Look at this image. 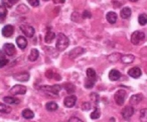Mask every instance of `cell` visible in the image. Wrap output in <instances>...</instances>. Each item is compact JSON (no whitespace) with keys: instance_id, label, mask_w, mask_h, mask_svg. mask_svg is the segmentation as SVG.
Here are the masks:
<instances>
[{"instance_id":"26","label":"cell","mask_w":147,"mask_h":122,"mask_svg":"<svg viewBox=\"0 0 147 122\" xmlns=\"http://www.w3.org/2000/svg\"><path fill=\"white\" fill-rule=\"evenodd\" d=\"M55 38V34L51 31H49V32L45 34V40L47 43H51V41Z\"/></svg>"},{"instance_id":"17","label":"cell","mask_w":147,"mask_h":122,"mask_svg":"<svg viewBox=\"0 0 147 122\" xmlns=\"http://www.w3.org/2000/svg\"><path fill=\"white\" fill-rule=\"evenodd\" d=\"M117 18H118V16H117L116 13L113 12V11L108 12V13H107V15H106L107 21H108L109 23H111V24H114V23L117 21Z\"/></svg>"},{"instance_id":"10","label":"cell","mask_w":147,"mask_h":122,"mask_svg":"<svg viewBox=\"0 0 147 122\" xmlns=\"http://www.w3.org/2000/svg\"><path fill=\"white\" fill-rule=\"evenodd\" d=\"M77 102V97L75 95H69L67 97L65 98V101H63V104H65V107L67 108H71L76 105Z\"/></svg>"},{"instance_id":"32","label":"cell","mask_w":147,"mask_h":122,"mask_svg":"<svg viewBox=\"0 0 147 122\" xmlns=\"http://www.w3.org/2000/svg\"><path fill=\"white\" fill-rule=\"evenodd\" d=\"M100 116H101V111L99 108H96V109L91 113V118H92V119H98Z\"/></svg>"},{"instance_id":"43","label":"cell","mask_w":147,"mask_h":122,"mask_svg":"<svg viewBox=\"0 0 147 122\" xmlns=\"http://www.w3.org/2000/svg\"><path fill=\"white\" fill-rule=\"evenodd\" d=\"M1 59H5V53L3 52V50L2 51L0 50V60Z\"/></svg>"},{"instance_id":"15","label":"cell","mask_w":147,"mask_h":122,"mask_svg":"<svg viewBox=\"0 0 147 122\" xmlns=\"http://www.w3.org/2000/svg\"><path fill=\"white\" fill-rule=\"evenodd\" d=\"M5 103L7 104H11V105H16V104H19L20 103V100L16 97H11V96H5L3 98Z\"/></svg>"},{"instance_id":"44","label":"cell","mask_w":147,"mask_h":122,"mask_svg":"<svg viewBox=\"0 0 147 122\" xmlns=\"http://www.w3.org/2000/svg\"><path fill=\"white\" fill-rule=\"evenodd\" d=\"M53 2L55 3H63V2H65V0H53Z\"/></svg>"},{"instance_id":"3","label":"cell","mask_w":147,"mask_h":122,"mask_svg":"<svg viewBox=\"0 0 147 122\" xmlns=\"http://www.w3.org/2000/svg\"><path fill=\"white\" fill-rule=\"evenodd\" d=\"M145 39V34L142 31H135L131 35V42L134 45H138Z\"/></svg>"},{"instance_id":"37","label":"cell","mask_w":147,"mask_h":122,"mask_svg":"<svg viewBox=\"0 0 147 122\" xmlns=\"http://www.w3.org/2000/svg\"><path fill=\"white\" fill-rule=\"evenodd\" d=\"M7 64H8V59H1L0 60V68L4 67V66H6Z\"/></svg>"},{"instance_id":"2","label":"cell","mask_w":147,"mask_h":122,"mask_svg":"<svg viewBox=\"0 0 147 122\" xmlns=\"http://www.w3.org/2000/svg\"><path fill=\"white\" fill-rule=\"evenodd\" d=\"M39 89L45 92H47V93H49V94H53V95H57V94L59 93V91H61V86L59 85V84H55V85H51V86L43 85V86H40Z\"/></svg>"},{"instance_id":"39","label":"cell","mask_w":147,"mask_h":122,"mask_svg":"<svg viewBox=\"0 0 147 122\" xmlns=\"http://www.w3.org/2000/svg\"><path fill=\"white\" fill-rule=\"evenodd\" d=\"M91 98H92L93 102H95V103H97V102H98V100H99V96H98V94H96V93L91 94Z\"/></svg>"},{"instance_id":"22","label":"cell","mask_w":147,"mask_h":122,"mask_svg":"<svg viewBox=\"0 0 147 122\" xmlns=\"http://www.w3.org/2000/svg\"><path fill=\"white\" fill-rule=\"evenodd\" d=\"M87 77H88V79H90L95 82L97 79L96 71H95L93 68H88V69H87Z\"/></svg>"},{"instance_id":"23","label":"cell","mask_w":147,"mask_h":122,"mask_svg":"<svg viewBox=\"0 0 147 122\" xmlns=\"http://www.w3.org/2000/svg\"><path fill=\"white\" fill-rule=\"evenodd\" d=\"M121 54L120 53H113V54H110L108 57H107V59H108V61H110V62H117L118 60H121Z\"/></svg>"},{"instance_id":"34","label":"cell","mask_w":147,"mask_h":122,"mask_svg":"<svg viewBox=\"0 0 147 122\" xmlns=\"http://www.w3.org/2000/svg\"><path fill=\"white\" fill-rule=\"evenodd\" d=\"M91 108H92V105H91V103H89V102H84V103L82 104V109L84 110V111H89V110H91Z\"/></svg>"},{"instance_id":"35","label":"cell","mask_w":147,"mask_h":122,"mask_svg":"<svg viewBox=\"0 0 147 122\" xmlns=\"http://www.w3.org/2000/svg\"><path fill=\"white\" fill-rule=\"evenodd\" d=\"M94 84H95L94 81H92V80H90V79H87L86 82H85V87L86 88H92L93 86H94Z\"/></svg>"},{"instance_id":"13","label":"cell","mask_w":147,"mask_h":122,"mask_svg":"<svg viewBox=\"0 0 147 122\" xmlns=\"http://www.w3.org/2000/svg\"><path fill=\"white\" fill-rule=\"evenodd\" d=\"M16 44H17V46L19 47L20 49H25L26 48V46H27V44H28V42H27V40H26V38H25L24 36H18L16 38Z\"/></svg>"},{"instance_id":"29","label":"cell","mask_w":147,"mask_h":122,"mask_svg":"<svg viewBox=\"0 0 147 122\" xmlns=\"http://www.w3.org/2000/svg\"><path fill=\"white\" fill-rule=\"evenodd\" d=\"M0 112L1 113H10L11 112V107L7 106L6 104H3V103H0Z\"/></svg>"},{"instance_id":"28","label":"cell","mask_w":147,"mask_h":122,"mask_svg":"<svg viewBox=\"0 0 147 122\" xmlns=\"http://www.w3.org/2000/svg\"><path fill=\"white\" fill-rule=\"evenodd\" d=\"M7 15V8L4 5H0V20L3 21Z\"/></svg>"},{"instance_id":"19","label":"cell","mask_w":147,"mask_h":122,"mask_svg":"<svg viewBox=\"0 0 147 122\" xmlns=\"http://www.w3.org/2000/svg\"><path fill=\"white\" fill-rule=\"evenodd\" d=\"M141 100H142V95L141 94H135V95L131 96L129 102H130L131 105H137Z\"/></svg>"},{"instance_id":"5","label":"cell","mask_w":147,"mask_h":122,"mask_svg":"<svg viewBox=\"0 0 147 122\" xmlns=\"http://www.w3.org/2000/svg\"><path fill=\"white\" fill-rule=\"evenodd\" d=\"M20 30H21V32L25 35V36L30 37V38L31 37H33V35H34V33H35L34 28L29 24H21L20 25Z\"/></svg>"},{"instance_id":"36","label":"cell","mask_w":147,"mask_h":122,"mask_svg":"<svg viewBox=\"0 0 147 122\" xmlns=\"http://www.w3.org/2000/svg\"><path fill=\"white\" fill-rule=\"evenodd\" d=\"M15 2H16L15 0H12V1H4V0H3V1H2V5H4V6L11 7V5L14 4Z\"/></svg>"},{"instance_id":"31","label":"cell","mask_w":147,"mask_h":122,"mask_svg":"<svg viewBox=\"0 0 147 122\" xmlns=\"http://www.w3.org/2000/svg\"><path fill=\"white\" fill-rule=\"evenodd\" d=\"M140 120H141V122H147V108L141 109V111H140Z\"/></svg>"},{"instance_id":"1","label":"cell","mask_w":147,"mask_h":122,"mask_svg":"<svg viewBox=\"0 0 147 122\" xmlns=\"http://www.w3.org/2000/svg\"><path fill=\"white\" fill-rule=\"evenodd\" d=\"M69 44V40L63 33H59L57 35V42H55V47L57 50L63 51L67 48Z\"/></svg>"},{"instance_id":"33","label":"cell","mask_w":147,"mask_h":122,"mask_svg":"<svg viewBox=\"0 0 147 122\" xmlns=\"http://www.w3.org/2000/svg\"><path fill=\"white\" fill-rule=\"evenodd\" d=\"M16 11L18 13H27V12H28V8H27L26 5L21 4V5H19V6L17 7V10Z\"/></svg>"},{"instance_id":"27","label":"cell","mask_w":147,"mask_h":122,"mask_svg":"<svg viewBox=\"0 0 147 122\" xmlns=\"http://www.w3.org/2000/svg\"><path fill=\"white\" fill-rule=\"evenodd\" d=\"M63 87H65V91L67 92L69 94H73L74 92H75V85H73V83H65V85H63Z\"/></svg>"},{"instance_id":"38","label":"cell","mask_w":147,"mask_h":122,"mask_svg":"<svg viewBox=\"0 0 147 122\" xmlns=\"http://www.w3.org/2000/svg\"><path fill=\"white\" fill-rule=\"evenodd\" d=\"M91 16H92V14H91V12L89 10H85L84 12H83V15H82L83 18H91Z\"/></svg>"},{"instance_id":"40","label":"cell","mask_w":147,"mask_h":122,"mask_svg":"<svg viewBox=\"0 0 147 122\" xmlns=\"http://www.w3.org/2000/svg\"><path fill=\"white\" fill-rule=\"evenodd\" d=\"M28 2L30 5H32V6H38L39 5V1L38 0H28Z\"/></svg>"},{"instance_id":"30","label":"cell","mask_w":147,"mask_h":122,"mask_svg":"<svg viewBox=\"0 0 147 122\" xmlns=\"http://www.w3.org/2000/svg\"><path fill=\"white\" fill-rule=\"evenodd\" d=\"M138 22L140 25H146L147 24V14H140L138 17Z\"/></svg>"},{"instance_id":"41","label":"cell","mask_w":147,"mask_h":122,"mask_svg":"<svg viewBox=\"0 0 147 122\" xmlns=\"http://www.w3.org/2000/svg\"><path fill=\"white\" fill-rule=\"evenodd\" d=\"M67 122H83V120H81L80 118H78V117H75V116H74V117H71L69 119V121Z\"/></svg>"},{"instance_id":"11","label":"cell","mask_w":147,"mask_h":122,"mask_svg":"<svg viewBox=\"0 0 147 122\" xmlns=\"http://www.w3.org/2000/svg\"><path fill=\"white\" fill-rule=\"evenodd\" d=\"M13 78H14V79H16L17 81H20V82L28 81L29 73H28V72H21V73L14 74V75H13Z\"/></svg>"},{"instance_id":"12","label":"cell","mask_w":147,"mask_h":122,"mask_svg":"<svg viewBox=\"0 0 147 122\" xmlns=\"http://www.w3.org/2000/svg\"><path fill=\"white\" fill-rule=\"evenodd\" d=\"M14 33V27L12 25L8 24V25H5L2 29V35L4 37H11L12 34Z\"/></svg>"},{"instance_id":"25","label":"cell","mask_w":147,"mask_h":122,"mask_svg":"<svg viewBox=\"0 0 147 122\" xmlns=\"http://www.w3.org/2000/svg\"><path fill=\"white\" fill-rule=\"evenodd\" d=\"M45 107H47V109L49 110V111H55V110L59 108V105H57L55 102L51 101V102H47Z\"/></svg>"},{"instance_id":"42","label":"cell","mask_w":147,"mask_h":122,"mask_svg":"<svg viewBox=\"0 0 147 122\" xmlns=\"http://www.w3.org/2000/svg\"><path fill=\"white\" fill-rule=\"evenodd\" d=\"M53 71L51 70H49V71H47V73H45V76H47V78H53Z\"/></svg>"},{"instance_id":"14","label":"cell","mask_w":147,"mask_h":122,"mask_svg":"<svg viewBox=\"0 0 147 122\" xmlns=\"http://www.w3.org/2000/svg\"><path fill=\"white\" fill-rule=\"evenodd\" d=\"M128 74L129 76H131L133 78H139L141 76V74H142V72H141V69L139 67H133L131 69H129Z\"/></svg>"},{"instance_id":"18","label":"cell","mask_w":147,"mask_h":122,"mask_svg":"<svg viewBox=\"0 0 147 122\" xmlns=\"http://www.w3.org/2000/svg\"><path fill=\"white\" fill-rule=\"evenodd\" d=\"M134 60H135V57H134V55H132V54H126V55H123V56L121 57V61L125 64L132 63Z\"/></svg>"},{"instance_id":"20","label":"cell","mask_w":147,"mask_h":122,"mask_svg":"<svg viewBox=\"0 0 147 122\" xmlns=\"http://www.w3.org/2000/svg\"><path fill=\"white\" fill-rule=\"evenodd\" d=\"M38 57H39L38 50H37V49H35V48L31 49L30 53H29V56H28L29 61H32V62H34V61L37 60V58H38Z\"/></svg>"},{"instance_id":"6","label":"cell","mask_w":147,"mask_h":122,"mask_svg":"<svg viewBox=\"0 0 147 122\" xmlns=\"http://www.w3.org/2000/svg\"><path fill=\"white\" fill-rule=\"evenodd\" d=\"M10 93L12 95H23V94L26 93V87L24 85H20V84H17L14 85L10 89Z\"/></svg>"},{"instance_id":"8","label":"cell","mask_w":147,"mask_h":122,"mask_svg":"<svg viewBox=\"0 0 147 122\" xmlns=\"http://www.w3.org/2000/svg\"><path fill=\"white\" fill-rule=\"evenodd\" d=\"M2 50L6 55H8V56H12V55L15 54L16 49H15V46L12 44V43H5V44L3 45Z\"/></svg>"},{"instance_id":"16","label":"cell","mask_w":147,"mask_h":122,"mask_svg":"<svg viewBox=\"0 0 147 122\" xmlns=\"http://www.w3.org/2000/svg\"><path fill=\"white\" fill-rule=\"evenodd\" d=\"M121 77V73L116 69H112L109 73V79L112 81H117Z\"/></svg>"},{"instance_id":"7","label":"cell","mask_w":147,"mask_h":122,"mask_svg":"<svg viewBox=\"0 0 147 122\" xmlns=\"http://www.w3.org/2000/svg\"><path fill=\"white\" fill-rule=\"evenodd\" d=\"M121 114H122V117L125 120H129L134 114V108L132 106H125L121 111Z\"/></svg>"},{"instance_id":"4","label":"cell","mask_w":147,"mask_h":122,"mask_svg":"<svg viewBox=\"0 0 147 122\" xmlns=\"http://www.w3.org/2000/svg\"><path fill=\"white\" fill-rule=\"evenodd\" d=\"M126 96H127V92L124 89H119L114 95L115 102L118 105H123L125 102V99H126Z\"/></svg>"},{"instance_id":"24","label":"cell","mask_w":147,"mask_h":122,"mask_svg":"<svg viewBox=\"0 0 147 122\" xmlns=\"http://www.w3.org/2000/svg\"><path fill=\"white\" fill-rule=\"evenodd\" d=\"M22 116L25 119H31V118L34 117V113L30 109H24L22 111Z\"/></svg>"},{"instance_id":"21","label":"cell","mask_w":147,"mask_h":122,"mask_svg":"<svg viewBox=\"0 0 147 122\" xmlns=\"http://www.w3.org/2000/svg\"><path fill=\"white\" fill-rule=\"evenodd\" d=\"M131 13H132V11H131V9L129 8V7H124V8L121 10L120 15L123 19H128L129 17L131 16Z\"/></svg>"},{"instance_id":"9","label":"cell","mask_w":147,"mask_h":122,"mask_svg":"<svg viewBox=\"0 0 147 122\" xmlns=\"http://www.w3.org/2000/svg\"><path fill=\"white\" fill-rule=\"evenodd\" d=\"M85 48H83V47H76V48H74L71 51H69V58L71 59H76L78 58L79 56H81V55L83 54V53H85Z\"/></svg>"},{"instance_id":"45","label":"cell","mask_w":147,"mask_h":122,"mask_svg":"<svg viewBox=\"0 0 147 122\" xmlns=\"http://www.w3.org/2000/svg\"><path fill=\"white\" fill-rule=\"evenodd\" d=\"M111 122H114V118H111Z\"/></svg>"}]
</instances>
